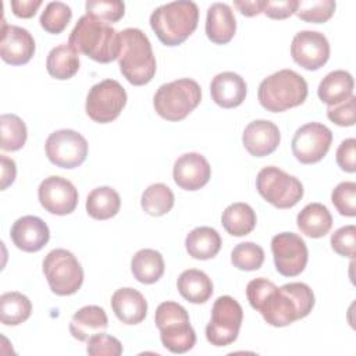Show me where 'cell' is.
<instances>
[{
	"label": "cell",
	"mask_w": 356,
	"mask_h": 356,
	"mask_svg": "<svg viewBox=\"0 0 356 356\" xmlns=\"http://www.w3.org/2000/svg\"><path fill=\"white\" fill-rule=\"evenodd\" d=\"M72 18L70 6L63 1H50L40 15V26L49 33H61Z\"/></svg>",
	"instance_id": "8d00e7d4"
},
{
	"label": "cell",
	"mask_w": 356,
	"mask_h": 356,
	"mask_svg": "<svg viewBox=\"0 0 356 356\" xmlns=\"http://www.w3.org/2000/svg\"><path fill=\"white\" fill-rule=\"evenodd\" d=\"M120 195L110 186L95 188L86 197V211L95 220H108L120 211Z\"/></svg>",
	"instance_id": "1f68e13d"
},
{
	"label": "cell",
	"mask_w": 356,
	"mask_h": 356,
	"mask_svg": "<svg viewBox=\"0 0 356 356\" xmlns=\"http://www.w3.org/2000/svg\"><path fill=\"white\" fill-rule=\"evenodd\" d=\"M140 206L149 216H164L174 206V193L165 184H152L143 191Z\"/></svg>",
	"instance_id": "836d02e7"
},
{
	"label": "cell",
	"mask_w": 356,
	"mask_h": 356,
	"mask_svg": "<svg viewBox=\"0 0 356 356\" xmlns=\"http://www.w3.org/2000/svg\"><path fill=\"white\" fill-rule=\"evenodd\" d=\"M43 274L53 293L68 296L79 291L83 270L76 257L67 249H53L43 260Z\"/></svg>",
	"instance_id": "9c48e42d"
},
{
	"label": "cell",
	"mask_w": 356,
	"mask_h": 356,
	"mask_svg": "<svg viewBox=\"0 0 356 356\" xmlns=\"http://www.w3.org/2000/svg\"><path fill=\"white\" fill-rule=\"evenodd\" d=\"M68 44L102 64L114 61L121 51L120 32L92 14H85L78 19L70 33Z\"/></svg>",
	"instance_id": "7a4b0ae2"
},
{
	"label": "cell",
	"mask_w": 356,
	"mask_h": 356,
	"mask_svg": "<svg viewBox=\"0 0 356 356\" xmlns=\"http://www.w3.org/2000/svg\"><path fill=\"white\" fill-rule=\"evenodd\" d=\"M307 82L292 70H280L264 78L257 90V99L263 108L281 113L300 106L307 97Z\"/></svg>",
	"instance_id": "5b68a950"
},
{
	"label": "cell",
	"mask_w": 356,
	"mask_h": 356,
	"mask_svg": "<svg viewBox=\"0 0 356 356\" xmlns=\"http://www.w3.org/2000/svg\"><path fill=\"white\" fill-rule=\"evenodd\" d=\"M127 104V92L115 79H104L93 85L86 96L85 110L99 124L114 121Z\"/></svg>",
	"instance_id": "8fae6325"
},
{
	"label": "cell",
	"mask_w": 356,
	"mask_h": 356,
	"mask_svg": "<svg viewBox=\"0 0 356 356\" xmlns=\"http://www.w3.org/2000/svg\"><path fill=\"white\" fill-rule=\"evenodd\" d=\"M243 320L242 306L228 295L216 299L211 318L206 327V338L214 346L231 345L239 334Z\"/></svg>",
	"instance_id": "30bf717a"
},
{
	"label": "cell",
	"mask_w": 356,
	"mask_h": 356,
	"mask_svg": "<svg viewBox=\"0 0 356 356\" xmlns=\"http://www.w3.org/2000/svg\"><path fill=\"white\" fill-rule=\"evenodd\" d=\"M172 177L179 188L185 191H197L209 182L211 177V167L204 156L191 152L175 160Z\"/></svg>",
	"instance_id": "ac0fdd59"
},
{
	"label": "cell",
	"mask_w": 356,
	"mask_h": 356,
	"mask_svg": "<svg viewBox=\"0 0 356 356\" xmlns=\"http://www.w3.org/2000/svg\"><path fill=\"white\" fill-rule=\"evenodd\" d=\"M298 228L309 238H321L327 235L332 227V216L321 203L306 204L296 217Z\"/></svg>",
	"instance_id": "4316f807"
},
{
	"label": "cell",
	"mask_w": 356,
	"mask_h": 356,
	"mask_svg": "<svg viewBox=\"0 0 356 356\" xmlns=\"http://www.w3.org/2000/svg\"><path fill=\"white\" fill-rule=\"evenodd\" d=\"M35 40L28 29L7 25L3 21L1 26V42H0V56L3 61L11 65L26 64L35 54Z\"/></svg>",
	"instance_id": "e0dca14e"
},
{
	"label": "cell",
	"mask_w": 356,
	"mask_h": 356,
	"mask_svg": "<svg viewBox=\"0 0 356 356\" xmlns=\"http://www.w3.org/2000/svg\"><path fill=\"white\" fill-rule=\"evenodd\" d=\"M86 352L90 356H120L122 345L115 337L100 332L88 339Z\"/></svg>",
	"instance_id": "b9f144b4"
},
{
	"label": "cell",
	"mask_w": 356,
	"mask_h": 356,
	"mask_svg": "<svg viewBox=\"0 0 356 356\" xmlns=\"http://www.w3.org/2000/svg\"><path fill=\"white\" fill-rule=\"evenodd\" d=\"M291 56L302 68L316 71L330 58L328 39L317 31H300L292 39Z\"/></svg>",
	"instance_id": "2e32d148"
},
{
	"label": "cell",
	"mask_w": 356,
	"mask_h": 356,
	"mask_svg": "<svg viewBox=\"0 0 356 356\" xmlns=\"http://www.w3.org/2000/svg\"><path fill=\"white\" fill-rule=\"evenodd\" d=\"M202 89L191 78H181L161 85L153 97L156 113L167 121L186 118L200 103Z\"/></svg>",
	"instance_id": "8992f818"
},
{
	"label": "cell",
	"mask_w": 356,
	"mask_h": 356,
	"mask_svg": "<svg viewBox=\"0 0 356 356\" xmlns=\"http://www.w3.org/2000/svg\"><path fill=\"white\" fill-rule=\"evenodd\" d=\"M331 248L339 256L353 259L356 252V227L350 224L338 228L331 235Z\"/></svg>",
	"instance_id": "60d3db41"
},
{
	"label": "cell",
	"mask_w": 356,
	"mask_h": 356,
	"mask_svg": "<svg viewBox=\"0 0 356 356\" xmlns=\"http://www.w3.org/2000/svg\"><path fill=\"white\" fill-rule=\"evenodd\" d=\"M42 207L56 216L71 214L78 204V191L71 181L58 175L44 178L38 188Z\"/></svg>",
	"instance_id": "9a60e30c"
},
{
	"label": "cell",
	"mask_w": 356,
	"mask_h": 356,
	"mask_svg": "<svg viewBox=\"0 0 356 356\" xmlns=\"http://www.w3.org/2000/svg\"><path fill=\"white\" fill-rule=\"evenodd\" d=\"M332 132L321 122H307L296 129L292 138V153L302 164L320 161L330 150Z\"/></svg>",
	"instance_id": "4fadbf2b"
},
{
	"label": "cell",
	"mask_w": 356,
	"mask_h": 356,
	"mask_svg": "<svg viewBox=\"0 0 356 356\" xmlns=\"http://www.w3.org/2000/svg\"><path fill=\"white\" fill-rule=\"evenodd\" d=\"M337 3L332 0H302L298 1L296 15L305 22L324 24L335 13Z\"/></svg>",
	"instance_id": "74e56055"
},
{
	"label": "cell",
	"mask_w": 356,
	"mask_h": 356,
	"mask_svg": "<svg viewBox=\"0 0 356 356\" xmlns=\"http://www.w3.org/2000/svg\"><path fill=\"white\" fill-rule=\"evenodd\" d=\"M197 21V4L189 0L163 4L150 14L153 32L163 44L170 47L184 43L195 32Z\"/></svg>",
	"instance_id": "3957f363"
},
{
	"label": "cell",
	"mask_w": 356,
	"mask_h": 356,
	"mask_svg": "<svg viewBox=\"0 0 356 356\" xmlns=\"http://www.w3.org/2000/svg\"><path fill=\"white\" fill-rule=\"evenodd\" d=\"M154 323L160 331L163 346L171 353H185L195 346V330L189 323L186 309L179 303H160L154 313Z\"/></svg>",
	"instance_id": "52a82bcc"
},
{
	"label": "cell",
	"mask_w": 356,
	"mask_h": 356,
	"mask_svg": "<svg viewBox=\"0 0 356 356\" xmlns=\"http://www.w3.org/2000/svg\"><path fill=\"white\" fill-rule=\"evenodd\" d=\"M246 298L273 327H285L306 317L314 306V293L305 282H289L277 286L273 281L259 277L249 281Z\"/></svg>",
	"instance_id": "6da1fadb"
},
{
	"label": "cell",
	"mask_w": 356,
	"mask_h": 356,
	"mask_svg": "<svg viewBox=\"0 0 356 356\" xmlns=\"http://www.w3.org/2000/svg\"><path fill=\"white\" fill-rule=\"evenodd\" d=\"M281 140L278 127L268 120H254L243 131L245 149L254 157H264L275 152Z\"/></svg>",
	"instance_id": "ffe728a7"
},
{
	"label": "cell",
	"mask_w": 356,
	"mask_h": 356,
	"mask_svg": "<svg viewBox=\"0 0 356 356\" xmlns=\"http://www.w3.org/2000/svg\"><path fill=\"white\" fill-rule=\"evenodd\" d=\"M298 0H284V1H271L266 0L263 13L273 19H285L296 13Z\"/></svg>",
	"instance_id": "f6af8a7d"
},
{
	"label": "cell",
	"mask_w": 356,
	"mask_h": 356,
	"mask_svg": "<svg viewBox=\"0 0 356 356\" xmlns=\"http://www.w3.org/2000/svg\"><path fill=\"white\" fill-rule=\"evenodd\" d=\"M32 303L21 292H6L0 296V320L4 325H18L29 318Z\"/></svg>",
	"instance_id": "d6a6232c"
},
{
	"label": "cell",
	"mask_w": 356,
	"mask_h": 356,
	"mask_svg": "<svg viewBox=\"0 0 356 356\" xmlns=\"http://www.w3.org/2000/svg\"><path fill=\"white\" fill-rule=\"evenodd\" d=\"M86 14L99 17L106 22H117L124 17L125 4L120 0H88Z\"/></svg>",
	"instance_id": "ab89813d"
},
{
	"label": "cell",
	"mask_w": 356,
	"mask_h": 356,
	"mask_svg": "<svg viewBox=\"0 0 356 356\" xmlns=\"http://www.w3.org/2000/svg\"><path fill=\"white\" fill-rule=\"evenodd\" d=\"M10 6L14 15L19 18H32L42 6V0H11Z\"/></svg>",
	"instance_id": "bcb514c9"
},
{
	"label": "cell",
	"mask_w": 356,
	"mask_h": 356,
	"mask_svg": "<svg viewBox=\"0 0 356 356\" xmlns=\"http://www.w3.org/2000/svg\"><path fill=\"white\" fill-rule=\"evenodd\" d=\"M111 309L120 321L135 325L145 320L147 302L139 291L134 288H120L111 296Z\"/></svg>",
	"instance_id": "7402d4cb"
},
{
	"label": "cell",
	"mask_w": 356,
	"mask_h": 356,
	"mask_svg": "<svg viewBox=\"0 0 356 356\" xmlns=\"http://www.w3.org/2000/svg\"><path fill=\"white\" fill-rule=\"evenodd\" d=\"M355 103L356 97L350 96L348 100L338 103L335 106H328L327 117L334 124L339 127H352L355 125Z\"/></svg>",
	"instance_id": "7bdbcfd3"
},
{
	"label": "cell",
	"mask_w": 356,
	"mask_h": 356,
	"mask_svg": "<svg viewBox=\"0 0 356 356\" xmlns=\"http://www.w3.org/2000/svg\"><path fill=\"white\" fill-rule=\"evenodd\" d=\"M248 86L245 79L232 71L217 74L210 83L211 99L222 108H234L243 103Z\"/></svg>",
	"instance_id": "44dd1931"
},
{
	"label": "cell",
	"mask_w": 356,
	"mask_h": 356,
	"mask_svg": "<svg viewBox=\"0 0 356 356\" xmlns=\"http://www.w3.org/2000/svg\"><path fill=\"white\" fill-rule=\"evenodd\" d=\"M0 161H1V191H4L14 182L17 175V167L14 160L4 154L0 156Z\"/></svg>",
	"instance_id": "7dc6e473"
},
{
	"label": "cell",
	"mask_w": 356,
	"mask_h": 356,
	"mask_svg": "<svg viewBox=\"0 0 356 356\" xmlns=\"http://www.w3.org/2000/svg\"><path fill=\"white\" fill-rule=\"evenodd\" d=\"M256 189L266 202L277 209H291L303 197L302 182L274 165L259 171Z\"/></svg>",
	"instance_id": "ba28073f"
},
{
	"label": "cell",
	"mask_w": 356,
	"mask_h": 356,
	"mask_svg": "<svg viewBox=\"0 0 356 356\" xmlns=\"http://www.w3.org/2000/svg\"><path fill=\"white\" fill-rule=\"evenodd\" d=\"M10 236L13 243L24 252H39L50 239L47 224L36 216L19 217L11 227Z\"/></svg>",
	"instance_id": "d6986e66"
},
{
	"label": "cell",
	"mask_w": 356,
	"mask_h": 356,
	"mask_svg": "<svg viewBox=\"0 0 356 356\" xmlns=\"http://www.w3.org/2000/svg\"><path fill=\"white\" fill-rule=\"evenodd\" d=\"M353 76L345 70H335L327 74L317 89V95L327 106H335L353 96Z\"/></svg>",
	"instance_id": "d4e9b609"
},
{
	"label": "cell",
	"mask_w": 356,
	"mask_h": 356,
	"mask_svg": "<svg viewBox=\"0 0 356 356\" xmlns=\"http://www.w3.org/2000/svg\"><path fill=\"white\" fill-rule=\"evenodd\" d=\"M236 31V19L232 8L225 3H213L207 8L206 35L216 44L228 43Z\"/></svg>",
	"instance_id": "603a6c76"
},
{
	"label": "cell",
	"mask_w": 356,
	"mask_h": 356,
	"mask_svg": "<svg viewBox=\"0 0 356 356\" xmlns=\"http://www.w3.org/2000/svg\"><path fill=\"white\" fill-rule=\"evenodd\" d=\"M256 213L248 204L236 202L225 207L221 216V224L224 229L232 236H245L250 234L256 227Z\"/></svg>",
	"instance_id": "4dcf8cb0"
},
{
	"label": "cell",
	"mask_w": 356,
	"mask_h": 356,
	"mask_svg": "<svg viewBox=\"0 0 356 356\" xmlns=\"http://www.w3.org/2000/svg\"><path fill=\"white\" fill-rule=\"evenodd\" d=\"M178 292L191 303H204L213 295V282L210 277L197 268H189L179 274L177 280Z\"/></svg>",
	"instance_id": "484cf974"
},
{
	"label": "cell",
	"mask_w": 356,
	"mask_h": 356,
	"mask_svg": "<svg viewBox=\"0 0 356 356\" xmlns=\"http://www.w3.org/2000/svg\"><path fill=\"white\" fill-rule=\"evenodd\" d=\"M46 70L50 76L65 81L79 70V56L68 43H61L50 50L46 60Z\"/></svg>",
	"instance_id": "f546056e"
},
{
	"label": "cell",
	"mask_w": 356,
	"mask_h": 356,
	"mask_svg": "<svg viewBox=\"0 0 356 356\" xmlns=\"http://www.w3.org/2000/svg\"><path fill=\"white\" fill-rule=\"evenodd\" d=\"M231 261L238 270L254 271L259 270L264 261V250L254 242H242L232 249Z\"/></svg>",
	"instance_id": "d590c367"
},
{
	"label": "cell",
	"mask_w": 356,
	"mask_h": 356,
	"mask_svg": "<svg viewBox=\"0 0 356 356\" xmlns=\"http://www.w3.org/2000/svg\"><path fill=\"white\" fill-rule=\"evenodd\" d=\"M164 259L160 252L154 249H140L131 260V271L140 284H154L164 274Z\"/></svg>",
	"instance_id": "f1b7e54d"
},
{
	"label": "cell",
	"mask_w": 356,
	"mask_h": 356,
	"mask_svg": "<svg viewBox=\"0 0 356 356\" xmlns=\"http://www.w3.org/2000/svg\"><path fill=\"white\" fill-rule=\"evenodd\" d=\"M264 3L266 0H236L234 1V6L239 10V13L245 17H254L259 15L260 13H263L264 8Z\"/></svg>",
	"instance_id": "c3c4849f"
},
{
	"label": "cell",
	"mask_w": 356,
	"mask_h": 356,
	"mask_svg": "<svg viewBox=\"0 0 356 356\" xmlns=\"http://www.w3.org/2000/svg\"><path fill=\"white\" fill-rule=\"evenodd\" d=\"M0 132H1V145L0 147L7 152L19 150L28 136L25 122L15 114H3L0 117Z\"/></svg>",
	"instance_id": "e575fe53"
},
{
	"label": "cell",
	"mask_w": 356,
	"mask_h": 356,
	"mask_svg": "<svg viewBox=\"0 0 356 356\" xmlns=\"http://www.w3.org/2000/svg\"><path fill=\"white\" fill-rule=\"evenodd\" d=\"M46 156L57 167H79L88 156L86 139L74 129H58L49 135L44 143Z\"/></svg>",
	"instance_id": "7c38bea8"
},
{
	"label": "cell",
	"mask_w": 356,
	"mask_h": 356,
	"mask_svg": "<svg viewBox=\"0 0 356 356\" xmlns=\"http://www.w3.org/2000/svg\"><path fill=\"white\" fill-rule=\"evenodd\" d=\"M108 327L106 312L96 305L83 306L74 313L70 321V332L78 341H88L96 334L104 332Z\"/></svg>",
	"instance_id": "cb8c5ba5"
},
{
	"label": "cell",
	"mask_w": 356,
	"mask_h": 356,
	"mask_svg": "<svg viewBox=\"0 0 356 356\" xmlns=\"http://www.w3.org/2000/svg\"><path fill=\"white\" fill-rule=\"evenodd\" d=\"M185 248L196 260L213 259L221 249V236L211 227H197L185 238Z\"/></svg>",
	"instance_id": "83f0119b"
},
{
	"label": "cell",
	"mask_w": 356,
	"mask_h": 356,
	"mask_svg": "<svg viewBox=\"0 0 356 356\" xmlns=\"http://www.w3.org/2000/svg\"><path fill=\"white\" fill-rule=\"evenodd\" d=\"M356 139L349 138L341 142L337 149V163L346 172L356 171Z\"/></svg>",
	"instance_id": "ee69618b"
},
{
	"label": "cell",
	"mask_w": 356,
	"mask_h": 356,
	"mask_svg": "<svg viewBox=\"0 0 356 356\" xmlns=\"http://www.w3.org/2000/svg\"><path fill=\"white\" fill-rule=\"evenodd\" d=\"M120 38L121 51L118 65L121 74L135 86L149 83L156 74V58L149 38L138 28L121 31Z\"/></svg>",
	"instance_id": "277c9868"
},
{
	"label": "cell",
	"mask_w": 356,
	"mask_h": 356,
	"mask_svg": "<svg viewBox=\"0 0 356 356\" xmlns=\"http://www.w3.org/2000/svg\"><path fill=\"white\" fill-rule=\"evenodd\" d=\"M271 252L275 270L284 277L299 275L309 259V250L305 241L293 232H281L271 239Z\"/></svg>",
	"instance_id": "5bb4252c"
},
{
	"label": "cell",
	"mask_w": 356,
	"mask_h": 356,
	"mask_svg": "<svg viewBox=\"0 0 356 356\" xmlns=\"http://www.w3.org/2000/svg\"><path fill=\"white\" fill-rule=\"evenodd\" d=\"M331 202L337 211L345 217L356 216V184L345 181L338 184L331 193Z\"/></svg>",
	"instance_id": "f35d334b"
}]
</instances>
